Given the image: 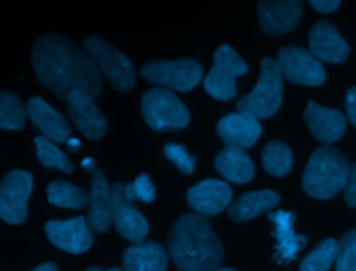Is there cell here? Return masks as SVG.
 <instances>
[{
	"label": "cell",
	"mask_w": 356,
	"mask_h": 271,
	"mask_svg": "<svg viewBox=\"0 0 356 271\" xmlns=\"http://www.w3.org/2000/svg\"><path fill=\"white\" fill-rule=\"evenodd\" d=\"M32 65L39 82L64 101L75 93L95 99L102 92V74L93 60L60 35L46 33L36 39Z\"/></svg>",
	"instance_id": "1"
},
{
	"label": "cell",
	"mask_w": 356,
	"mask_h": 271,
	"mask_svg": "<svg viewBox=\"0 0 356 271\" xmlns=\"http://www.w3.org/2000/svg\"><path fill=\"white\" fill-rule=\"evenodd\" d=\"M168 252L181 271H213L224 258L222 245L206 217L188 213L172 225Z\"/></svg>",
	"instance_id": "2"
},
{
	"label": "cell",
	"mask_w": 356,
	"mask_h": 271,
	"mask_svg": "<svg viewBox=\"0 0 356 271\" xmlns=\"http://www.w3.org/2000/svg\"><path fill=\"white\" fill-rule=\"evenodd\" d=\"M350 165L337 147L321 145L310 156L302 176L305 192L314 199H330L346 183Z\"/></svg>",
	"instance_id": "3"
},
{
	"label": "cell",
	"mask_w": 356,
	"mask_h": 271,
	"mask_svg": "<svg viewBox=\"0 0 356 271\" xmlns=\"http://www.w3.org/2000/svg\"><path fill=\"white\" fill-rule=\"evenodd\" d=\"M281 71L271 57H264L260 63V75L250 93L236 101L239 113L256 120L268 118L275 114L282 101L284 82Z\"/></svg>",
	"instance_id": "4"
},
{
	"label": "cell",
	"mask_w": 356,
	"mask_h": 271,
	"mask_svg": "<svg viewBox=\"0 0 356 271\" xmlns=\"http://www.w3.org/2000/svg\"><path fill=\"white\" fill-rule=\"evenodd\" d=\"M142 114L145 122L156 131L181 129L189 122L185 104L165 88H153L143 95Z\"/></svg>",
	"instance_id": "5"
},
{
	"label": "cell",
	"mask_w": 356,
	"mask_h": 271,
	"mask_svg": "<svg viewBox=\"0 0 356 271\" xmlns=\"http://www.w3.org/2000/svg\"><path fill=\"white\" fill-rule=\"evenodd\" d=\"M86 54L93 60L99 71L106 75L117 90H129L135 83V68L131 60L100 36H89L83 42Z\"/></svg>",
	"instance_id": "6"
},
{
	"label": "cell",
	"mask_w": 356,
	"mask_h": 271,
	"mask_svg": "<svg viewBox=\"0 0 356 271\" xmlns=\"http://www.w3.org/2000/svg\"><path fill=\"white\" fill-rule=\"evenodd\" d=\"M248 72V64L228 44L220 46L213 56V67L207 72L203 86L217 100H229L236 96V78Z\"/></svg>",
	"instance_id": "7"
},
{
	"label": "cell",
	"mask_w": 356,
	"mask_h": 271,
	"mask_svg": "<svg viewBox=\"0 0 356 271\" xmlns=\"http://www.w3.org/2000/svg\"><path fill=\"white\" fill-rule=\"evenodd\" d=\"M140 74L149 82L161 85L165 89L188 92L193 89L203 76L202 65L192 58L174 61H152L140 68Z\"/></svg>",
	"instance_id": "8"
},
{
	"label": "cell",
	"mask_w": 356,
	"mask_h": 271,
	"mask_svg": "<svg viewBox=\"0 0 356 271\" xmlns=\"http://www.w3.org/2000/svg\"><path fill=\"white\" fill-rule=\"evenodd\" d=\"M277 65L282 78L296 85L320 86L325 81L323 64L300 46H285L280 49L277 53Z\"/></svg>",
	"instance_id": "9"
},
{
	"label": "cell",
	"mask_w": 356,
	"mask_h": 271,
	"mask_svg": "<svg viewBox=\"0 0 356 271\" xmlns=\"http://www.w3.org/2000/svg\"><path fill=\"white\" fill-rule=\"evenodd\" d=\"M32 175L22 170L10 171L0 182V218L8 224H21L28 217V197Z\"/></svg>",
	"instance_id": "10"
},
{
	"label": "cell",
	"mask_w": 356,
	"mask_h": 271,
	"mask_svg": "<svg viewBox=\"0 0 356 271\" xmlns=\"http://www.w3.org/2000/svg\"><path fill=\"white\" fill-rule=\"evenodd\" d=\"M124 188L125 185L122 182H115L111 185V221L122 238L136 243L143 240L149 225L146 218L135 208L132 202L127 199Z\"/></svg>",
	"instance_id": "11"
},
{
	"label": "cell",
	"mask_w": 356,
	"mask_h": 271,
	"mask_svg": "<svg viewBox=\"0 0 356 271\" xmlns=\"http://www.w3.org/2000/svg\"><path fill=\"white\" fill-rule=\"evenodd\" d=\"M44 231L54 246L74 254L86 252L93 242L89 224L82 215L65 221L51 220L44 224Z\"/></svg>",
	"instance_id": "12"
},
{
	"label": "cell",
	"mask_w": 356,
	"mask_h": 271,
	"mask_svg": "<svg viewBox=\"0 0 356 271\" xmlns=\"http://www.w3.org/2000/svg\"><path fill=\"white\" fill-rule=\"evenodd\" d=\"M232 199L229 185L220 179H204L186 192L189 206L202 217H213L228 207Z\"/></svg>",
	"instance_id": "13"
},
{
	"label": "cell",
	"mask_w": 356,
	"mask_h": 271,
	"mask_svg": "<svg viewBox=\"0 0 356 271\" xmlns=\"http://www.w3.org/2000/svg\"><path fill=\"white\" fill-rule=\"evenodd\" d=\"M310 53L321 63L339 64L349 56V46L337 26L327 21H318L309 32Z\"/></svg>",
	"instance_id": "14"
},
{
	"label": "cell",
	"mask_w": 356,
	"mask_h": 271,
	"mask_svg": "<svg viewBox=\"0 0 356 271\" xmlns=\"http://www.w3.org/2000/svg\"><path fill=\"white\" fill-rule=\"evenodd\" d=\"M303 117L312 135L323 145L328 146L345 133L346 118L339 110L307 101Z\"/></svg>",
	"instance_id": "15"
},
{
	"label": "cell",
	"mask_w": 356,
	"mask_h": 271,
	"mask_svg": "<svg viewBox=\"0 0 356 271\" xmlns=\"http://www.w3.org/2000/svg\"><path fill=\"white\" fill-rule=\"evenodd\" d=\"M260 26L267 35H282L292 31L300 21V1H259Z\"/></svg>",
	"instance_id": "16"
},
{
	"label": "cell",
	"mask_w": 356,
	"mask_h": 271,
	"mask_svg": "<svg viewBox=\"0 0 356 271\" xmlns=\"http://www.w3.org/2000/svg\"><path fill=\"white\" fill-rule=\"evenodd\" d=\"M216 131L227 146L248 149L252 147L261 135V125L259 120L243 113H231L222 117Z\"/></svg>",
	"instance_id": "17"
},
{
	"label": "cell",
	"mask_w": 356,
	"mask_h": 271,
	"mask_svg": "<svg viewBox=\"0 0 356 271\" xmlns=\"http://www.w3.org/2000/svg\"><path fill=\"white\" fill-rule=\"evenodd\" d=\"M67 113L76 128L89 139H100L107 131V121L93 97L86 93H75L67 101Z\"/></svg>",
	"instance_id": "18"
},
{
	"label": "cell",
	"mask_w": 356,
	"mask_h": 271,
	"mask_svg": "<svg viewBox=\"0 0 356 271\" xmlns=\"http://www.w3.org/2000/svg\"><path fill=\"white\" fill-rule=\"evenodd\" d=\"M268 218L274 222V236H275V254L274 260L278 264L292 261L298 257V253L305 247L307 239L298 235L293 231V222L296 215L291 211L277 210L268 214Z\"/></svg>",
	"instance_id": "19"
},
{
	"label": "cell",
	"mask_w": 356,
	"mask_h": 271,
	"mask_svg": "<svg viewBox=\"0 0 356 271\" xmlns=\"http://www.w3.org/2000/svg\"><path fill=\"white\" fill-rule=\"evenodd\" d=\"M111 188L102 171L97 168L90 172V190L88 199V215L86 221L89 227L96 232H104L111 225Z\"/></svg>",
	"instance_id": "20"
},
{
	"label": "cell",
	"mask_w": 356,
	"mask_h": 271,
	"mask_svg": "<svg viewBox=\"0 0 356 271\" xmlns=\"http://www.w3.org/2000/svg\"><path fill=\"white\" fill-rule=\"evenodd\" d=\"M26 111L32 124L42 132V136L51 142H67L71 128L67 120L49 106L42 97L33 96L26 103Z\"/></svg>",
	"instance_id": "21"
},
{
	"label": "cell",
	"mask_w": 356,
	"mask_h": 271,
	"mask_svg": "<svg viewBox=\"0 0 356 271\" xmlns=\"http://www.w3.org/2000/svg\"><path fill=\"white\" fill-rule=\"evenodd\" d=\"M168 256L154 240H140L124 250V271H165Z\"/></svg>",
	"instance_id": "22"
},
{
	"label": "cell",
	"mask_w": 356,
	"mask_h": 271,
	"mask_svg": "<svg viewBox=\"0 0 356 271\" xmlns=\"http://www.w3.org/2000/svg\"><path fill=\"white\" fill-rule=\"evenodd\" d=\"M216 170L234 183H248L253 179L254 165L245 150L225 146L214 160Z\"/></svg>",
	"instance_id": "23"
},
{
	"label": "cell",
	"mask_w": 356,
	"mask_h": 271,
	"mask_svg": "<svg viewBox=\"0 0 356 271\" xmlns=\"http://www.w3.org/2000/svg\"><path fill=\"white\" fill-rule=\"evenodd\" d=\"M280 202L278 193L271 189L243 193L228 207V215L236 222L249 221L259 214L275 207Z\"/></svg>",
	"instance_id": "24"
},
{
	"label": "cell",
	"mask_w": 356,
	"mask_h": 271,
	"mask_svg": "<svg viewBox=\"0 0 356 271\" xmlns=\"http://www.w3.org/2000/svg\"><path fill=\"white\" fill-rule=\"evenodd\" d=\"M47 200L49 203L63 208H81L88 204L89 193L67 181L56 179L47 185Z\"/></svg>",
	"instance_id": "25"
},
{
	"label": "cell",
	"mask_w": 356,
	"mask_h": 271,
	"mask_svg": "<svg viewBox=\"0 0 356 271\" xmlns=\"http://www.w3.org/2000/svg\"><path fill=\"white\" fill-rule=\"evenodd\" d=\"M292 151L282 140L268 142L261 153L264 170L274 176H285L292 167Z\"/></svg>",
	"instance_id": "26"
},
{
	"label": "cell",
	"mask_w": 356,
	"mask_h": 271,
	"mask_svg": "<svg viewBox=\"0 0 356 271\" xmlns=\"http://www.w3.org/2000/svg\"><path fill=\"white\" fill-rule=\"evenodd\" d=\"M338 240L327 238L318 242L300 261L299 271H328L337 258Z\"/></svg>",
	"instance_id": "27"
},
{
	"label": "cell",
	"mask_w": 356,
	"mask_h": 271,
	"mask_svg": "<svg viewBox=\"0 0 356 271\" xmlns=\"http://www.w3.org/2000/svg\"><path fill=\"white\" fill-rule=\"evenodd\" d=\"M26 107L21 99L7 90L0 92V128L18 131L25 125Z\"/></svg>",
	"instance_id": "28"
},
{
	"label": "cell",
	"mask_w": 356,
	"mask_h": 271,
	"mask_svg": "<svg viewBox=\"0 0 356 271\" xmlns=\"http://www.w3.org/2000/svg\"><path fill=\"white\" fill-rule=\"evenodd\" d=\"M35 145H36V156L44 167L60 170L64 172H71L74 170V165L68 160V157L47 138L36 136Z\"/></svg>",
	"instance_id": "29"
},
{
	"label": "cell",
	"mask_w": 356,
	"mask_h": 271,
	"mask_svg": "<svg viewBox=\"0 0 356 271\" xmlns=\"http://www.w3.org/2000/svg\"><path fill=\"white\" fill-rule=\"evenodd\" d=\"M335 271H356V229H350L338 240Z\"/></svg>",
	"instance_id": "30"
},
{
	"label": "cell",
	"mask_w": 356,
	"mask_h": 271,
	"mask_svg": "<svg viewBox=\"0 0 356 271\" xmlns=\"http://www.w3.org/2000/svg\"><path fill=\"white\" fill-rule=\"evenodd\" d=\"M125 196L128 200H140L145 203H150L156 199V189L147 174H139L134 182L127 183L124 188Z\"/></svg>",
	"instance_id": "31"
},
{
	"label": "cell",
	"mask_w": 356,
	"mask_h": 271,
	"mask_svg": "<svg viewBox=\"0 0 356 271\" xmlns=\"http://www.w3.org/2000/svg\"><path fill=\"white\" fill-rule=\"evenodd\" d=\"M164 154L165 157L175 164V167L189 175L195 171V165H196V160L192 154L188 153L186 147L184 145H178V143H167L164 146Z\"/></svg>",
	"instance_id": "32"
},
{
	"label": "cell",
	"mask_w": 356,
	"mask_h": 271,
	"mask_svg": "<svg viewBox=\"0 0 356 271\" xmlns=\"http://www.w3.org/2000/svg\"><path fill=\"white\" fill-rule=\"evenodd\" d=\"M343 197L348 206L356 207V163L350 165L349 175L343 186Z\"/></svg>",
	"instance_id": "33"
},
{
	"label": "cell",
	"mask_w": 356,
	"mask_h": 271,
	"mask_svg": "<svg viewBox=\"0 0 356 271\" xmlns=\"http://www.w3.org/2000/svg\"><path fill=\"white\" fill-rule=\"evenodd\" d=\"M345 111L348 120L356 128V86L350 88L345 97Z\"/></svg>",
	"instance_id": "34"
},
{
	"label": "cell",
	"mask_w": 356,
	"mask_h": 271,
	"mask_svg": "<svg viewBox=\"0 0 356 271\" xmlns=\"http://www.w3.org/2000/svg\"><path fill=\"white\" fill-rule=\"evenodd\" d=\"M339 0H312L310 6L318 13H331L339 7Z\"/></svg>",
	"instance_id": "35"
},
{
	"label": "cell",
	"mask_w": 356,
	"mask_h": 271,
	"mask_svg": "<svg viewBox=\"0 0 356 271\" xmlns=\"http://www.w3.org/2000/svg\"><path fill=\"white\" fill-rule=\"evenodd\" d=\"M81 167L88 171V172H92L96 170V163L92 157H85L82 161H81Z\"/></svg>",
	"instance_id": "36"
},
{
	"label": "cell",
	"mask_w": 356,
	"mask_h": 271,
	"mask_svg": "<svg viewBox=\"0 0 356 271\" xmlns=\"http://www.w3.org/2000/svg\"><path fill=\"white\" fill-rule=\"evenodd\" d=\"M67 146H68V149H70L72 153H76V151L79 150V147H81V142H79V139H76V138H70V139L67 140Z\"/></svg>",
	"instance_id": "37"
},
{
	"label": "cell",
	"mask_w": 356,
	"mask_h": 271,
	"mask_svg": "<svg viewBox=\"0 0 356 271\" xmlns=\"http://www.w3.org/2000/svg\"><path fill=\"white\" fill-rule=\"evenodd\" d=\"M32 271H57V267L54 263H43L36 268H33Z\"/></svg>",
	"instance_id": "38"
},
{
	"label": "cell",
	"mask_w": 356,
	"mask_h": 271,
	"mask_svg": "<svg viewBox=\"0 0 356 271\" xmlns=\"http://www.w3.org/2000/svg\"><path fill=\"white\" fill-rule=\"evenodd\" d=\"M213 271H236V270L229 268V267H225V268H217V270H213Z\"/></svg>",
	"instance_id": "39"
},
{
	"label": "cell",
	"mask_w": 356,
	"mask_h": 271,
	"mask_svg": "<svg viewBox=\"0 0 356 271\" xmlns=\"http://www.w3.org/2000/svg\"><path fill=\"white\" fill-rule=\"evenodd\" d=\"M86 271H102L99 267H90V268H88Z\"/></svg>",
	"instance_id": "40"
},
{
	"label": "cell",
	"mask_w": 356,
	"mask_h": 271,
	"mask_svg": "<svg viewBox=\"0 0 356 271\" xmlns=\"http://www.w3.org/2000/svg\"><path fill=\"white\" fill-rule=\"evenodd\" d=\"M106 271H124V270H121V268H108Z\"/></svg>",
	"instance_id": "41"
}]
</instances>
